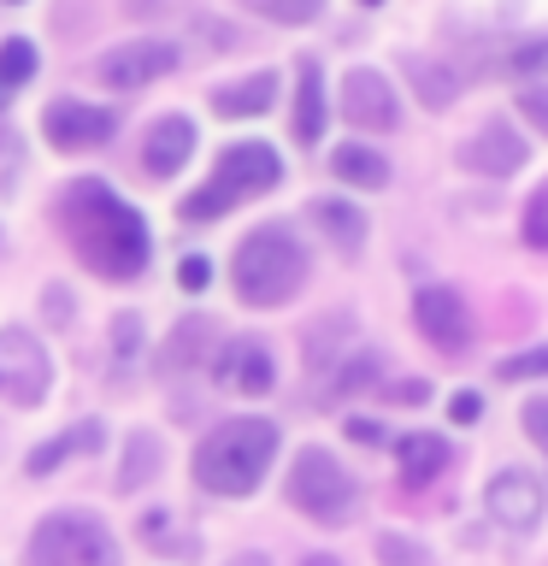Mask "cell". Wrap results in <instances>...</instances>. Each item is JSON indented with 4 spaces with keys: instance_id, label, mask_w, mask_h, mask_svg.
I'll list each match as a JSON object with an SVG mask.
<instances>
[{
    "instance_id": "6da1fadb",
    "label": "cell",
    "mask_w": 548,
    "mask_h": 566,
    "mask_svg": "<svg viewBox=\"0 0 548 566\" xmlns=\"http://www.w3.org/2000/svg\"><path fill=\"white\" fill-rule=\"evenodd\" d=\"M53 219H60L71 254H77L95 277L124 283V277H136L141 265H148V224H141V212L130 201H118L101 177L65 184Z\"/></svg>"
},
{
    "instance_id": "7a4b0ae2",
    "label": "cell",
    "mask_w": 548,
    "mask_h": 566,
    "mask_svg": "<svg viewBox=\"0 0 548 566\" xmlns=\"http://www.w3.org/2000/svg\"><path fill=\"white\" fill-rule=\"evenodd\" d=\"M277 460V424L272 419H224L219 431L194 449V484L212 495H254Z\"/></svg>"
},
{
    "instance_id": "3957f363",
    "label": "cell",
    "mask_w": 548,
    "mask_h": 566,
    "mask_svg": "<svg viewBox=\"0 0 548 566\" xmlns=\"http://www.w3.org/2000/svg\"><path fill=\"white\" fill-rule=\"evenodd\" d=\"M307 272H313L307 248H301L283 224L254 230V237L236 248V260H230V283H236L242 307H283V301L301 295Z\"/></svg>"
},
{
    "instance_id": "277c9868",
    "label": "cell",
    "mask_w": 548,
    "mask_h": 566,
    "mask_svg": "<svg viewBox=\"0 0 548 566\" xmlns=\"http://www.w3.org/2000/svg\"><path fill=\"white\" fill-rule=\"evenodd\" d=\"M277 177H283V159L265 148V142H230V148L219 154V166H212L207 177V189H194L183 195V219H224L230 207H242V201H254V195L265 189H277Z\"/></svg>"
},
{
    "instance_id": "5b68a950",
    "label": "cell",
    "mask_w": 548,
    "mask_h": 566,
    "mask_svg": "<svg viewBox=\"0 0 548 566\" xmlns=\"http://www.w3.org/2000/svg\"><path fill=\"white\" fill-rule=\"evenodd\" d=\"M24 566H124L118 560V537L106 531L95 513H48L30 531Z\"/></svg>"
},
{
    "instance_id": "8992f818",
    "label": "cell",
    "mask_w": 548,
    "mask_h": 566,
    "mask_svg": "<svg viewBox=\"0 0 548 566\" xmlns=\"http://www.w3.org/2000/svg\"><path fill=\"white\" fill-rule=\"evenodd\" d=\"M289 502L307 513V520H318V525H348L360 490H354L348 467L330 449H301L295 472H289Z\"/></svg>"
},
{
    "instance_id": "52a82bcc",
    "label": "cell",
    "mask_w": 548,
    "mask_h": 566,
    "mask_svg": "<svg viewBox=\"0 0 548 566\" xmlns=\"http://www.w3.org/2000/svg\"><path fill=\"white\" fill-rule=\"evenodd\" d=\"M53 384V366H48V348L35 343L30 331H0V401L12 407H35Z\"/></svg>"
},
{
    "instance_id": "ba28073f",
    "label": "cell",
    "mask_w": 548,
    "mask_h": 566,
    "mask_svg": "<svg viewBox=\"0 0 548 566\" xmlns=\"http://www.w3.org/2000/svg\"><path fill=\"white\" fill-rule=\"evenodd\" d=\"M413 318H419L424 343H436L442 354H460L472 343V313H466V301H460V290H449V283H424L413 295Z\"/></svg>"
},
{
    "instance_id": "9c48e42d",
    "label": "cell",
    "mask_w": 548,
    "mask_h": 566,
    "mask_svg": "<svg viewBox=\"0 0 548 566\" xmlns=\"http://www.w3.org/2000/svg\"><path fill=\"white\" fill-rule=\"evenodd\" d=\"M342 118L354 124V130H371V136L396 130L401 101H396V88H389L383 71H348L342 77Z\"/></svg>"
},
{
    "instance_id": "30bf717a",
    "label": "cell",
    "mask_w": 548,
    "mask_h": 566,
    "mask_svg": "<svg viewBox=\"0 0 548 566\" xmlns=\"http://www.w3.org/2000/svg\"><path fill=\"white\" fill-rule=\"evenodd\" d=\"M171 65H177L171 42H124V48H113V53L95 60V77L106 88H148V83L166 77Z\"/></svg>"
},
{
    "instance_id": "8fae6325",
    "label": "cell",
    "mask_w": 548,
    "mask_h": 566,
    "mask_svg": "<svg viewBox=\"0 0 548 566\" xmlns=\"http://www.w3.org/2000/svg\"><path fill=\"white\" fill-rule=\"evenodd\" d=\"M42 130L60 154H83V148H101V142H113L118 118L101 113V106H83V101H53L42 113Z\"/></svg>"
},
{
    "instance_id": "7c38bea8",
    "label": "cell",
    "mask_w": 548,
    "mask_h": 566,
    "mask_svg": "<svg viewBox=\"0 0 548 566\" xmlns=\"http://www.w3.org/2000/svg\"><path fill=\"white\" fill-rule=\"evenodd\" d=\"M484 507H489V520L507 525V531H537L548 495H542V484L530 472H502V478H489Z\"/></svg>"
},
{
    "instance_id": "4fadbf2b",
    "label": "cell",
    "mask_w": 548,
    "mask_h": 566,
    "mask_svg": "<svg viewBox=\"0 0 548 566\" xmlns=\"http://www.w3.org/2000/svg\"><path fill=\"white\" fill-rule=\"evenodd\" d=\"M525 142L513 136V124H502V118H489L484 130H472L466 142H460V166L466 171H477V177H513L525 166Z\"/></svg>"
},
{
    "instance_id": "5bb4252c",
    "label": "cell",
    "mask_w": 548,
    "mask_h": 566,
    "mask_svg": "<svg viewBox=\"0 0 548 566\" xmlns=\"http://www.w3.org/2000/svg\"><path fill=\"white\" fill-rule=\"evenodd\" d=\"M189 154H194V124H189L183 113L148 124V148H141V166H148L154 177H177V171L189 166Z\"/></svg>"
},
{
    "instance_id": "9a60e30c",
    "label": "cell",
    "mask_w": 548,
    "mask_h": 566,
    "mask_svg": "<svg viewBox=\"0 0 548 566\" xmlns=\"http://www.w3.org/2000/svg\"><path fill=\"white\" fill-rule=\"evenodd\" d=\"M219 378L236 389V396H265V389L277 384V366H272V348L265 343H230L224 360H219Z\"/></svg>"
},
{
    "instance_id": "2e32d148",
    "label": "cell",
    "mask_w": 548,
    "mask_h": 566,
    "mask_svg": "<svg viewBox=\"0 0 548 566\" xmlns=\"http://www.w3.org/2000/svg\"><path fill=\"white\" fill-rule=\"evenodd\" d=\"M272 95H277V77H272V71H254V77L224 83L219 95H212V113H219V118H254V113L272 106Z\"/></svg>"
},
{
    "instance_id": "e0dca14e",
    "label": "cell",
    "mask_w": 548,
    "mask_h": 566,
    "mask_svg": "<svg viewBox=\"0 0 548 566\" xmlns=\"http://www.w3.org/2000/svg\"><path fill=\"white\" fill-rule=\"evenodd\" d=\"M295 136L301 142L325 136V77H318V60H301L295 71Z\"/></svg>"
},
{
    "instance_id": "ac0fdd59",
    "label": "cell",
    "mask_w": 548,
    "mask_h": 566,
    "mask_svg": "<svg viewBox=\"0 0 548 566\" xmlns=\"http://www.w3.org/2000/svg\"><path fill=\"white\" fill-rule=\"evenodd\" d=\"M401 71L413 77V88H419V101L431 106V113H442V106H454V71H442L431 53H401Z\"/></svg>"
},
{
    "instance_id": "d6986e66",
    "label": "cell",
    "mask_w": 548,
    "mask_h": 566,
    "mask_svg": "<svg viewBox=\"0 0 548 566\" xmlns=\"http://www.w3.org/2000/svg\"><path fill=\"white\" fill-rule=\"evenodd\" d=\"M212 343H219V325H212V318H183V325L171 331V343H166V354H159V360H166L171 371H177V366H207Z\"/></svg>"
},
{
    "instance_id": "ffe728a7",
    "label": "cell",
    "mask_w": 548,
    "mask_h": 566,
    "mask_svg": "<svg viewBox=\"0 0 548 566\" xmlns=\"http://www.w3.org/2000/svg\"><path fill=\"white\" fill-rule=\"evenodd\" d=\"M396 460H401V478H407V484H431V478L449 467V449H442V437L413 431V437L396 442Z\"/></svg>"
},
{
    "instance_id": "44dd1931",
    "label": "cell",
    "mask_w": 548,
    "mask_h": 566,
    "mask_svg": "<svg viewBox=\"0 0 548 566\" xmlns=\"http://www.w3.org/2000/svg\"><path fill=\"white\" fill-rule=\"evenodd\" d=\"M313 219H318V230H325L336 248H342V254H360V242H366V212H360V207H348V201H318Z\"/></svg>"
},
{
    "instance_id": "7402d4cb",
    "label": "cell",
    "mask_w": 548,
    "mask_h": 566,
    "mask_svg": "<svg viewBox=\"0 0 548 566\" xmlns=\"http://www.w3.org/2000/svg\"><path fill=\"white\" fill-rule=\"evenodd\" d=\"M95 449H101V431H95V424H77V431L42 442V449H35L24 467H30V478H48L53 467H60V460H71V454H95Z\"/></svg>"
},
{
    "instance_id": "603a6c76",
    "label": "cell",
    "mask_w": 548,
    "mask_h": 566,
    "mask_svg": "<svg viewBox=\"0 0 548 566\" xmlns=\"http://www.w3.org/2000/svg\"><path fill=\"white\" fill-rule=\"evenodd\" d=\"M330 171L342 177L348 189H383L389 184V166H383V154H371V148H336V159H330Z\"/></svg>"
},
{
    "instance_id": "cb8c5ba5",
    "label": "cell",
    "mask_w": 548,
    "mask_h": 566,
    "mask_svg": "<svg viewBox=\"0 0 548 566\" xmlns=\"http://www.w3.org/2000/svg\"><path fill=\"white\" fill-rule=\"evenodd\" d=\"M159 460H166V449H159L154 431H130V442H124V472H118V490H141L148 478L159 472Z\"/></svg>"
},
{
    "instance_id": "d4e9b609",
    "label": "cell",
    "mask_w": 548,
    "mask_h": 566,
    "mask_svg": "<svg viewBox=\"0 0 548 566\" xmlns=\"http://www.w3.org/2000/svg\"><path fill=\"white\" fill-rule=\"evenodd\" d=\"M35 77V42H24V35H12V42H0V83L12 88H24Z\"/></svg>"
},
{
    "instance_id": "484cf974",
    "label": "cell",
    "mask_w": 548,
    "mask_h": 566,
    "mask_svg": "<svg viewBox=\"0 0 548 566\" xmlns=\"http://www.w3.org/2000/svg\"><path fill=\"white\" fill-rule=\"evenodd\" d=\"M247 12H260L265 24H313L325 12V0H242Z\"/></svg>"
},
{
    "instance_id": "4316f807",
    "label": "cell",
    "mask_w": 548,
    "mask_h": 566,
    "mask_svg": "<svg viewBox=\"0 0 548 566\" xmlns=\"http://www.w3.org/2000/svg\"><path fill=\"white\" fill-rule=\"evenodd\" d=\"M378 371H383V360H378V354H354V360H342V366H336V396H354V389H371V384H378Z\"/></svg>"
},
{
    "instance_id": "83f0119b",
    "label": "cell",
    "mask_w": 548,
    "mask_h": 566,
    "mask_svg": "<svg viewBox=\"0 0 548 566\" xmlns=\"http://www.w3.org/2000/svg\"><path fill=\"white\" fill-rule=\"evenodd\" d=\"M502 65L513 71V77H542V71H548V35H530V42H513Z\"/></svg>"
},
{
    "instance_id": "f1b7e54d",
    "label": "cell",
    "mask_w": 548,
    "mask_h": 566,
    "mask_svg": "<svg viewBox=\"0 0 548 566\" xmlns=\"http://www.w3.org/2000/svg\"><path fill=\"white\" fill-rule=\"evenodd\" d=\"M502 384H525V378H548V348H530V354H513V360L495 366Z\"/></svg>"
},
{
    "instance_id": "f546056e",
    "label": "cell",
    "mask_w": 548,
    "mask_h": 566,
    "mask_svg": "<svg viewBox=\"0 0 548 566\" xmlns=\"http://www.w3.org/2000/svg\"><path fill=\"white\" fill-rule=\"evenodd\" d=\"M525 242L548 254V184H542V189L525 201Z\"/></svg>"
},
{
    "instance_id": "4dcf8cb0",
    "label": "cell",
    "mask_w": 548,
    "mask_h": 566,
    "mask_svg": "<svg viewBox=\"0 0 548 566\" xmlns=\"http://www.w3.org/2000/svg\"><path fill=\"white\" fill-rule=\"evenodd\" d=\"M519 113H525V124H537V136H548V83H525Z\"/></svg>"
},
{
    "instance_id": "1f68e13d",
    "label": "cell",
    "mask_w": 548,
    "mask_h": 566,
    "mask_svg": "<svg viewBox=\"0 0 548 566\" xmlns=\"http://www.w3.org/2000/svg\"><path fill=\"white\" fill-rule=\"evenodd\" d=\"M378 555H383V566H424V548L407 537H378Z\"/></svg>"
},
{
    "instance_id": "d6a6232c",
    "label": "cell",
    "mask_w": 548,
    "mask_h": 566,
    "mask_svg": "<svg viewBox=\"0 0 548 566\" xmlns=\"http://www.w3.org/2000/svg\"><path fill=\"white\" fill-rule=\"evenodd\" d=\"M519 419H525V437H530V442H537V449L548 454V396L525 401V413H519Z\"/></svg>"
},
{
    "instance_id": "836d02e7",
    "label": "cell",
    "mask_w": 548,
    "mask_h": 566,
    "mask_svg": "<svg viewBox=\"0 0 548 566\" xmlns=\"http://www.w3.org/2000/svg\"><path fill=\"white\" fill-rule=\"evenodd\" d=\"M177 283H183V290H207V283H212V260L189 254L183 265H177Z\"/></svg>"
},
{
    "instance_id": "e575fe53",
    "label": "cell",
    "mask_w": 548,
    "mask_h": 566,
    "mask_svg": "<svg viewBox=\"0 0 548 566\" xmlns=\"http://www.w3.org/2000/svg\"><path fill=\"white\" fill-rule=\"evenodd\" d=\"M389 401H407V407H419L424 396H431V384H419V378H407V384H378Z\"/></svg>"
},
{
    "instance_id": "d590c367",
    "label": "cell",
    "mask_w": 548,
    "mask_h": 566,
    "mask_svg": "<svg viewBox=\"0 0 548 566\" xmlns=\"http://www.w3.org/2000/svg\"><path fill=\"white\" fill-rule=\"evenodd\" d=\"M113 331H118V348H124V354H136V343H141V318H136V313H118V325H113Z\"/></svg>"
},
{
    "instance_id": "8d00e7d4",
    "label": "cell",
    "mask_w": 548,
    "mask_h": 566,
    "mask_svg": "<svg viewBox=\"0 0 548 566\" xmlns=\"http://www.w3.org/2000/svg\"><path fill=\"white\" fill-rule=\"evenodd\" d=\"M449 413H454L460 424H472V419H477V396H472V389H466V396H454V401H449Z\"/></svg>"
},
{
    "instance_id": "74e56055",
    "label": "cell",
    "mask_w": 548,
    "mask_h": 566,
    "mask_svg": "<svg viewBox=\"0 0 548 566\" xmlns=\"http://www.w3.org/2000/svg\"><path fill=\"white\" fill-rule=\"evenodd\" d=\"M48 313H53V318H71V295H60V290H48Z\"/></svg>"
},
{
    "instance_id": "f35d334b",
    "label": "cell",
    "mask_w": 548,
    "mask_h": 566,
    "mask_svg": "<svg viewBox=\"0 0 548 566\" xmlns=\"http://www.w3.org/2000/svg\"><path fill=\"white\" fill-rule=\"evenodd\" d=\"M348 431L360 437V442H378V424H371V419H348Z\"/></svg>"
},
{
    "instance_id": "ab89813d",
    "label": "cell",
    "mask_w": 548,
    "mask_h": 566,
    "mask_svg": "<svg viewBox=\"0 0 548 566\" xmlns=\"http://www.w3.org/2000/svg\"><path fill=\"white\" fill-rule=\"evenodd\" d=\"M124 7H130L136 18H148V12H159V7H171V0H124Z\"/></svg>"
},
{
    "instance_id": "60d3db41",
    "label": "cell",
    "mask_w": 548,
    "mask_h": 566,
    "mask_svg": "<svg viewBox=\"0 0 548 566\" xmlns=\"http://www.w3.org/2000/svg\"><path fill=\"white\" fill-rule=\"evenodd\" d=\"M301 566H342V560H336V555H307Z\"/></svg>"
},
{
    "instance_id": "b9f144b4",
    "label": "cell",
    "mask_w": 548,
    "mask_h": 566,
    "mask_svg": "<svg viewBox=\"0 0 548 566\" xmlns=\"http://www.w3.org/2000/svg\"><path fill=\"white\" fill-rule=\"evenodd\" d=\"M230 566H265V555H236V560H230Z\"/></svg>"
},
{
    "instance_id": "7bdbcfd3",
    "label": "cell",
    "mask_w": 548,
    "mask_h": 566,
    "mask_svg": "<svg viewBox=\"0 0 548 566\" xmlns=\"http://www.w3.org/2000/svg\"><path fill=\"white\" fill-rule=\"evenodd\" d=\"M7 95H12V88H7V83H0V106H7Z\"/></svg>"
},
{
    "instance_id": "ee69618b",
    "label": "cell",
    "mask_w": 548,
    "mask_h": 566,
    "mask_svg": "<svg viewBox=\"0 0 548 566\" xmlns=\"http://www.w3.org/2000/svg\"><path fill=\"white\" fill-rule=\"evenodd\" d=\"M366 7H378V0H366Z\"/></svg>"
}]
</instances>
